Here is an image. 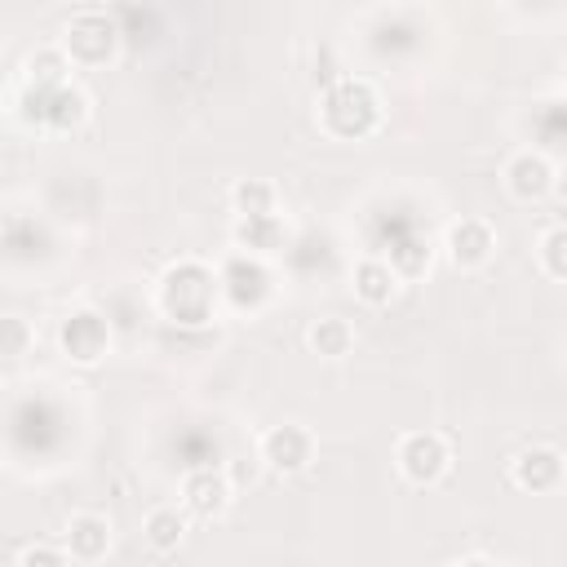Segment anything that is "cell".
Here are the masks:
<instances>
[{"instance_id": "obj_1", "label": "cell", "mask_w": 567, "mask_h": 567, "mask_svg": "<svg viewBox=\"0 0 567 567\" xmlns=\"http://www.w3.org/2000/svg\"><path fill=\"white\" fill-rule=\"evenodd\" d=\"M213 297H217V275L199 261L168 266L159 279V310L177 323H204L213 319Z\"/></svg>"}, {"instance_id": "obj_2", "label": "cell", "mask_w": 567, "mask_h": 567, "mask_svg": "<svg viewBox=\"0 0 567 567\" xmlns=\"http://www.w3.org/2000/svg\"><path fill=\"white\" fill-rule=\"evenodd\" d=\"M381 120V102L368 80H337L323 93V128L337 137H368Z\"/></svg>"}, {"instance_id": "obj_3", "label": "cell", "mask_w": 567, "mask_h": 567, "mask_svg": "<svg viewBox=\"0 0 567 567\" xmlns=\"http://www.w3.org/2000/svg\"><path fill=\"white\" fill-rule=\"evenodd\" d=\"M62 49L71 58V66H102L115 58L120 49V27L102 13V9H84L66 22V35H62Z\"/></svg>"}, {"instance_id": "obj_4", "label": "cell", "mask_w": 567, "mask_h": 567, "mask_svg": "<svg viewBox=\"0 0 567 567\" xmlns=\"http://www.w3.org/2000/svg\"><path fill=\"white\" fill-rule=\"evenodd\" d=\"M394 465H399V474H403L408 483L430 487V483H439V478L447 474V465H452V447H447V439L434 434V430H412V434L399 439V447H394Z\"/></svg>"}, {"instance_id": "obj_5", "label": "cell", "mask_w": 567, "mask_h": 567, "mask_svg": "<svg viewBox=\"0 0 567 567\" xmlns=\"http://www.w3.org/2000/svg\"><path fill=\"white\" fill-rule=\"evenodd\" d=\"M58 346H62V354H66L71 363H97V359L106 354V346H111V323H106V315H97V310H89V306L71 310V315L62 319V328H58Z\"/></svg>"}, {"instance_id": "obj_6", "label": "cell", "mask_w": 567, "mask_h": 567, "mask_svg": "<svg viewBox=\"0 0 567 567\" xmlns=\"http://www.w3.org/2000/svg\"><path fill=\"white\" fill-rule=\"evenodd\" d=\"M261 461L266 470L275 474H301L310 461H315V434L297 421H284V425H270L261 434Z\"/></svg>"}, {"instance_id": "obj_7", "label": "cell", "mask_w": 567, "mask_h": 567, "mask_svg": "<svg viewBox=\"0 0 567 567\" xmlns=\"http://www.w3.org/2000/svg\"><path fill=\"white\" fill-rule=\"evenodd\" d=\"M443 248H447V261H452L456 270H478V266H487V257L496 252V235H492L487 221L461 217V221L447 226Z\"/></svg>"}, {"instance_id": "obj_8", "label": "cell", "mask_w": 567, "mask_h": 567, "mask_svg": "<svg viewBox=\"0 0 567 567\" xmlns=\"http://www.w3.org/2000/svg\"><path fill=\"white\" fill-rule=\"evenodd\" d=\"M554 182H558V173H554V164H549L540 151H518V155L505 164V190H509L514 199H523V204L545 199V195L554 190Z\"/></svg>"}, {"instance_id": "obj_9", "label": "cell", "mask_w": 567, "mask_h": 567, "mask_svg": "<svg viewBox=\"0 0 567 567\" xmlns=\"http://www.w3.org/2000/svg\"><path fill=\"white\" fill-rule=\"evenodd\" d=\"M182 505H186L195 518H217V514H226V505H230V478H226L221 470H213V465L190 470V474L182 478Z\"/></svg>"}, {"instance_id": "obj_10", "label": "cell", "mask_w": 567, "mask_h": 567, "mask_svg": "<svg viewBox=\"0 0 567 567\" xmlns=\"http://www.w3.org/2000/svg\"><path fill=\"white\" fill-rule=\"evenodd\" d=\"M31 89V84H27ZM35 97V124H49V128H75L84 124L89 115V93L75 89V84H62V89H31Z\"/></svg>"}, {"instance_id": "obj_11", "label": "cell", "mask_w": 567, "mask_h": 567, "mask_svg": "<svg viewBox=\"0 0 567 567\" xmlns=\"http://www.w3.org/2000/svg\"><path fill=\"white\" fill-rule=\"evenodd\" d=\"M509 478L523 492H554L563 483V452L558 447H523L509 461Z\"/></svg>"}, {"instance_id": "obj_12", "label": "cell", "mask_w": 567, "mask_h": 567, "mask_svg": "<svg viewBox=\"0 0 567 567\" xmlns=\"http://www.w3.org/2000/svg\"><path fill=\"white\" fill-rule=\"evenodd\" d=\"M350 284H354V297L363 306H390L394 292H399V270L390 261H381V257H363L354 266V279Z\"/></svg>"}, {"instance_id": "obj_13", "label": "cell", "mask_w": 567, "mask_h": 567, "mask_svg": "<svg viewBox=\"0 0 567 567\" xmlns=\"http://www.w3.org/2000/svg\"><path fill=\"white\" fill-rule=\"evenodd\" d=\"M111 549V523L102 514H75L66 523V554L80 563H97Z\"/></svg>"}, {"instance_id": "obj_14", "label": "cell", "mask_w": 567, "mask_h": 567, "mask_svg": "<svg viewBox=\"0 0 567 567\" xmlns=\"http://www.w3.org/2000/svg\"><path fill=\"white\" fill-rule=\"evenodd\" d=\"M284 239H288V226H284L279 213H275V217L235 221V244H239V252H248V257H270V252L284 248Z\"/></svg>"}, {"instance_id": "obj_15", "label": "cell", "mask_w": 567, "mask_h": 567, "mask_svg": "<svg viewBox=\"0 0 567 567\" xmlns=\"http://www.w3.org/2000/svg\"><path fill=\"white\" fill-rule=\"evenodd\" d=\"M221 284L235 292V301H239V306H244V284H248V306H257V301L270 292V270H266L257 257L235 252V257L226 261V270H221Z\"/></svg>"}, {"instance_id": "obj_16", "label": "cell", "mask_w": 567, "mask_h": 567, "mask_svg": "<svg viewBox=\"0 0 567 567\" xmlns=\"http://www.w3.org/2000/svg\"><path fill=\"white\" fill-rule=\"evenodd\" d=\"M142 536L155 554H173L182 540H186V514L177 505H155L146 518H142Z\"/></svg>"}, {"instance_id": "obj_17", "label": "cell", "mask_w": 567, "mask_h": 567, "mask_svg": "<svg viewBox=\"0 0 567 567\" xmlns=\"http://www.w3.org/2000/svg\"><path fill=\"white\" fill-rule=\"evenodd\" d=\"M306 346H310L319 359H341V354H350V346H354V328H350L346 319H337V315H323V319H315V323L306 328Z\"/></svg>"}, {"instance_id": "obj_18", "label": "cell", "mask_w": 567, "mask_h": 567, "mask_svg": "<svg viewBox=\"0 0 567 567\" xmlns=\"http://www.w3.org/2000/svg\"><path fill=\"white\" fill-rule=\"evenodd\" d=\"M230 208L239 213V221L248 217H275V186L261 177H239L230 186Z\"/></svg>"}, {"instance_id": "obj_19", "label": "cell", "mask_w": 567, "mask_h": 567, "mask_svg": "<svg viewBox=\"0 0 567 567\" xmlns=\"http://www.w3.org/2000/svg\"><path fill=\"white\" fill-rule=\"evenodd\" d=\"M66 71H71V58H66L62 44L58 49H35L27 58V84L31 89H62V84H71Z\"/></svg>"}, {"instance_id": "obj_20", "label": "cell", "mask_w": 567, "mask_h": 567, "mask_svg": "<svg viewBox=\"0 0 567 567\" xmlns=\"http://www.w3.org/2000/svg\"><path fill=\"white\" fill-rule=\"evenodd\" d=\"M540 266L554 279H567V226H554L540 235Z\"/></svg>"}, {"instance_id": "obj_21", "label": "cell", "mask_w": 567, "mask_h": 567, "mask_svg": "<svg viewBox=\"0 0 567 567\" xmlns=\"http://www.w3.org/2000/svg\"><path fill=\"white\" fill-rule=\"evenodd\" d=\"M13 567H71V554H62L58 545H27Z\"/></svg>"}, {"instance_id": "obj_22", "label": "cell", "mask_w": 567, "mask_h": 567, "mask_svg": "<svg viewBox=\"0 0 567 567\" xmlns=\"http://www.w3.org/2000/svg\"><path fill=\"white\" fill-rule=\"evenodd\" d=\"M27 341H31L27 323H22V319H4V354H9V359H18V354L27 350Z\"/></svg>"}, {"instance_id": "obj_23", "label": "cell", "mask_w": 567, "mask_h": 567, "mask_svg": "<svg viewBox=\"0 0 567 567\" xmlns=\"http://www.w3.org/2000/svg\"><path fill=\"white\" fill-rule=\"evenodd\" d=\"M456 567H487V563H483V558H461Z\"/></svg>"}]
</instances>
